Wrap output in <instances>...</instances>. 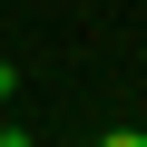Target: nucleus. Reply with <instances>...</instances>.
Returning <instances> with one entry per match:
<instances>
[{
	"instance_id": "7ed1b4c3",
	"label": "nucleus",
	"mask_w": 147,
	"mask_h": 147,
	"mask_svg": "<svg viewBox=\"0 0 147 147\" xmlns=\"http://www.w3.org/2000/svg\"><path fill=\"white\" fill-rule=\"evenodd\" d=\"M0 147H30V137H20V127H0Z\"/></svg>"
},
{
	"instance_id": "f257e3e1",
	"label": "nucleus",
	"mask_w": 147,
	"mask_h": 147,
	"mask_svg": "<svg viewBox=\"0 0 147 147\" xmlns=\"http://www.w3.org/2000/svg\"><path fill=\"white\" fill-rule=\"evenodd\" d=\"M98 147H147V137H137V127H108V137H98Z\"/></svg>"
},
{
	"instance_id": "f03ea898",
	"label": "nucleus",
	"mask_w": 147,
	"mask_h": 147,
	"mask_svg": "<svg viewBox=\"0 0 147 147\" xmlns=\"http://www.w3.org/2000/svg\"><path fill=\"white\" fill-rule=\"evenodd\" d=\"M0 98H20V69H10V59H0Z\"/></svg>"
}]
</instances>
